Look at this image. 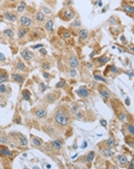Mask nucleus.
I'll return each mask as SVG.
<instances>
[{
    "label": "nucleus",
    "mask_w": 134,
    "mask_h": 169,
    "mask_svg": "<svg viewBox=\"0 0 134 169\" xmlns=\"http://www.w3.org/2000/svg\"><path fill=\"white\" fill-rule=\"evenodd\" d=\"M54 121H55V124H57L59 126L62 127L69 125V122H70L69 112L64 108H59L57 111L55 112V114H54Z\"/></svg>",
    "instance_id": "obj_1"
},
{
    "label": "nucleus",
    "mask_w": 134,
    "mask_h": 169,
    "mask_svg": "<svg viewBox=\"0 0 134 169\" xmlns=\"http://www.w3.org/2000/svg\"><path fill=\"white\" fill-rule=\"evenodd\" d=\"M59 17L64 21V22H69V21H71L73 20L75 17H76V12H75V9L72 8L71 6H69V7H64V8L59 13Z\"/></svg>",
    "instance_id": "obj_2"
},
{
    "label": "nucleus",
    "mask_w": 134,
    "mask_h": 169,
    "mask_svg": "<svg viewBox=\"0 0 134 169\" xmlns=\"http://www.w3.org/2000/svg\"><path fill=\"white\" fill-rule=\"evenodd\" d=\"M20 24H21V26L29 27V26H31V24H32V20L28 15H22V16L20 17Z\"/></svg>",
    "instance_id": "obj_3"
},
{
    "label": "nucleus",
    "mask_w": 134,
    "mask_h": 169,
    "mask_svg": "<svg viewBox=\"0 0 134 169\" xmlns=\"http://www.w3.org/2000/svg\"><path fill=\"white\" fill-rule=\"evenodd\" d=\"M99 92L101 94V96L104 97V98H109V97L111 96L110 90L108 89L106 86H103V84H100V86H99Z\"/></svg>",
    "instance_id": "obj_4"
},
{
    "label": "nucleus",
    "mask_w": 134,
    "mask_h": 169,
    "mask_svg": "<svg viewBox=\"0 0 134 169\" xmlns=\"http://www.w3.org/2000/svg\"><path fill=\"white\" fill-rule=\"evenodd\" d=\"M76 93H77V95H78L79 97H81V98H86V97H88L89 96V92L86 87H80V88H78Z\"/></svg>",
    "instance_id": "obj_5"
},
{
    "label": "nucleus",
    "mask_w": 134,
    "mask_h": 169,
    "mask_svg": "<svg viewBox=\"0 0 134 169\" xmlns=\"http://www.w3.org/2000/svg\"><path fill=\"white\" fill-rule=\"evenodd\" d=\"M68 62H69V65H70V68L77 69L78 66H79V65H80V63H79L78 58H77L76 56H73V55H71V56L69 57Z\"/></svg>",
    "instance_id": "obj_6"
},
{
    "label": "nucleus",
    "mask_w": 134,
    "mask_h": 169,
    "mask_svg": "<svg viewBox=\"0 0 134 169\" xmlns=\"http://www.w3.org/2000/svg\"><path fill=\"white\" fill-rule=\"evenodd\" d=\"M12 79H13V81L17 82V84L21 86V84L24 82L25 77L23 76V74H20V73H13V74H12Z\"/></svg>",
    "instance_id": "obj_7"
},
{
    "label": "nucleus",
    "mask_w": 134,
    "mask_h": 169,
    "mask_svg": "<svg viewBox=\"0 0 134 169\" xmlns=\"http://www.w3.org/2000/svg\"><path fill=\"white\" fill-rule=\"evenodd\" d=\"M4 17H5L7 21H9V22H16V20H17L16 14L13 13V12H5V13H4Z\"/></svg>",
    "instance_id": "obj_8"
},
{
    "label": "nucleus",
    "mask_w": 134,
    "mask_h": 169,
    "mask_svg": "<svg viewBox=\"0 0 134 169\" xmlns=\"http://www.w3.org/2000/svg\"><path fill=\"white\" fill-rule=\"evenodd\" d=\"M33 113H35V116H36L37 118H39V119H45L47 117V110H46V109H43V108L37 109Z\"/></svg>",
    "instance_id": "obj_9"
},
{
    "label": "nucleus",
    "mask_w": 134,
    "mask_h": 169,
    "mask_svg": "<svg viewBox=\"0 0 134 169\" xmlns=\"http://www.w3.org/2000/svg\"><path fill=\"white\" fill-rule=\"evenodd\" d=\"M117 160H118V163L120 167H127V163H128V159L126 155H123V154H119L117 157Z\"/></svg>",
    "instance_id": "obj_10"
},
{
    "label": "nucleus",
    "mask_w": 134,
    "mask_h": 169,
    "mask_svg": "<svg viewBox=\"0 0 134 169\" xmlns=\"http://www.w3.org/2000/svg\"><path fill=\"white\" fill-rule=\"evenodd\" d=\"M78 37H79V40H80V41H83V42L86 41L89 37V32L87 31V30H85V29L79 30V32H78Z\"/></svg>",
    "instance_id": "obj_11"
},
{
    "label": "nucleus",
    "mask_w": 134,
    "mask_h": 169,
    "mask_svg": "<svg viewBox=\"0 0 134 169\" xmlns=\"http://www.w3.org/2000/svg\"><path fill=\"white\" fill-rule=\"evenodd\" d=\"M54 18H49L47 22H46V24H45V30L47 31V32H49V33H52L54 31Z\"/></svg>",
    "instance_id": "obj_12"
},
{
    "label": "nucleus",
    "mask_w": 134,
    "mask_h": 169,
    "mask_svg": "<svg viewBox=\"0 0 134 169\" xmlns=\"http://www.w3.org/2000/svg\"><path fill=\"white\" fill-rule=\"evenodd\" d=\"M21 55H22V58L24 59L25 62H29V61L32 59V54H31V51L29 49H23L21 51Z\"/></svg>",
    "instance_id": "obj_13"
},
{
    "label": "nucleus",
    "mask_w": 134,
    "mask_h": 169,
    "mask_svg": "<svg viewBox=\"0 0 134 169\" xmlns=\"http://www.w3.org/2000/svg\"><path fill=\"white\" fill-rule=\"evenodd\" d=\"M8 81V73L6 70L4 69H0V84H4V82H7Z\"/></svg>",
    "instance_id": "obj_14"
},
{
    "label": "nucleus",
    "mask_w": 134,
    "mask_h": 169,
    "mask_svg": "<svg viewBox=\"0 0 134 169\" xmlns=\"http://www.w3.org/2000/svg\"><path fill=\"white\" fill-rule=\"evenodd\" d=\"M45 20H46V15H45L43 12H37L36 15H35V21L37 23H44Z\"/></svg>",
    "instance_id": "obj_15"
},
{
    "label": "nucleus",
    "mask_w": 134,
    "mask_h": 169,
    "mask_svg": "<svg viewBox=\"0 0 134 169\" xmlns=\"http://www.w3.org/2000/svg\"><path fill=\"white\" fill-rule=\"evenodd\" d=\"M2 34H4L6 38H8V39H14V37H15V31H14V29L8 27V29L4 30Z\"/></svg>",
    "instance_id": "obj_16"
},
{
    "label": "nucleus",
    "mask_w": 134,
    "mask_h": 169,
    "mask_svg": "<svg viewBox=\"0 0 134 169\" xmlns=\"http://www.w3.org/2000/svg\"><path fill=\"white\" fill-rule=\"evenodd\" d=\"M29 32V30H28V27H24V26H21V27H18L17 30V38L18 39H22V38H24L25 35L28 34Z\"/></svg>",
    "instance_id": "obj_17"
},
{
    "label": "nucleus",
    "mask_w": 134,
    "mask_h": 169,
    "mask_svg": "<svg viewBox=\"0 0 134 169\" xmlns=\"http://www.w3.org/2000/svg\"><path fill=\"white\" fill-rule=\"evenodd\" d=\"M9 155H12V153L8 150V147L5 146V144H2L0 146V157H9Z\"/></svg>",
    "instance_id": "obj_18"
},
{
    "label": "nucleus",
    "mask_w": 134,
    "mask_h": 169,
    "mask_svg": "<svg viewBox=\"0 0 134 169\" xmlns=\"http://www.w3.org/2000/svg\"><path fill=\"white\" fill-rule=\"evenodd\" d=\"M31 142L33 144V146H36V147H40L43 145V143H44L43 139L37 137V136H31Z\"/></svg>",
    "instance_id": "obj_19"
},
{
    "label": "nucleus",
    "mask_w": 134,
    "mask_h": 169,
    "mask_svg": "<svg viewBox=\"0 0 134 169\" xmlns=\"http://www.w3.org/2000/svg\"><path fill=\"white\" fill-rule=\"evenodd\" d=\"M80 26H81L80 18H79V17H75V18H73V22H72L71 25H70V27L73 29V30H76V29H80Z\"/></svg>",
    "instance_id": "obj_20"
},
{
    "label": "nucleus",
    "mask_w": 134,
    "mask_h": 169,
    "mask_svg": "<svg viewBox=\"0 0 134 169\" xmlns=\"http://www.w3.org/2000/svg\"><path fill=\"white\" fill-rule=\"evenodd\" d=\"M123 10L125 12L127 15H130V16L133 17V14H134V8L132 5H124L123 6Z\"/></svg>",
    "instance_id": "obj_21"
},
{
    "label": "nucleus",
    "mask_w": 134,
    "mask_h": 169,
    "mask_svg": "<svg viewBox=\"0 0 134 169\" xmlns=\"http://www.w3.org/2000/svg\"><path fill=\"white\" fill-rule=\"evenodd\" d=\"M52 146H53V149H55V150H61L63 147V141H61V139H54L53 142H52Z\"/></svg>",
    "instance_id": "obj_22"
},
{
    "label": "nucleus",
    "mask_w": 134,
    "mask_h": 169,
    "mask_svg": "<svg viewBox=\"0 0 134 169\" xmlns=\"http://www.w3.org/2000/svg\"><path fill=\"white\" fill-rule=\"evenodd\" d=\"M60 35L62 37L63 39H69V38H71V32L69 31V30H65V29H61L60 30Z\"/></svg>",
    "instance_id": "obj_23"
},
{
    "label": "nucleus",
    "mask_w": 134,
    "mask_h": 169,
    "mask_svg": "<svg viewBox=\"0 0 134 169\" xmlns=\"http://www.w3.org/2000/svg\"><path fill=\"white\" fill-rule=\"evenodd\" d=\"M57 97H59V94H55V93L48 94V95L46 96V101L48 102V103H54V102L56 101Z\"/></svg>",
    "instance_id": "obj_24"
},
{
    "label": "nucleus",
    "mask_w": 134,
    "mask_h": 169,
    "mask_svg": "<svg viewBox=\"0 0 134 169\" xmlns=\"http://www.w3.org/2000/svg\"><path fill=\"white\" fill-rule=\"evenodd\" d=\"M16 70H18V71H28V68H27V65L23 63V62H21V61H17L16 62Z\"/></svg>",
    "instance_id": "obj_25"
},
{
    "label": "nucleus",
    "mask_w": 134,
    "mask_h": 169,
    "mask_svg": "<svg viewBox=\"0 0 134 169\" xmlns=\"http://www.w3.org/2000/svg\"><path fill=\"white\" fill-rule=\"evenodd\" d=\"M102 153H103V155H106V157H109V158L115 155V151H114V150H111L110 147L103 149V150H102Z\"/></svg>",
    "instance_id": "obj_26"
},
{
    "label": "nucleus",
    "mask_w": 134,
    "mask_h": 169,
    "mask_svg": "<svg viewBox=\"0 0 134 169\" xmlns=\"http://www.w3.org/2000/svg\"><path fill=\"white\" fill-rule=\"evenodd\" d=\"M108 61H109V57H107L106 55H103V56H101L100 58L96 59V63H98L99 65L101 66V65H104V64H107Z\"/></svg>",
    "instance_id": "obj_27"
},
{
    "label": "nucleus",
    "mask_w": 134,
    "mask_h": 169,
    "mask_svg": "<svg viewBox=\"0 0 134 169\" xmlns=\"http://www.w3.org/2000/svg\"><path fill=\"white\" fill-rule=\"evenodd\" d=\"M18 139H20V145L21 146H27L28 145V139H27V137L24 135H22V134H18Z\"/></svg>",
    "instance_id": "obj_28"
},
{
    "label": "nucleus",
    "mask_w": 134,
    "mask_h": 169,
    "mask_svg": "<svg viewBox=\"0 0 134 169\" xmlns=\"http://www.w3.org/2000/svg\"><path fill=\"white\" fill-rule=\"evenodd\" d=\"M22 97H23V100L24 101H30L31 100V94H30V92L28 90V89H24L23 92H22Z\"/></svg>",
    "instance_id": "obj_29"
},
{
    "label": "nucleus",
    "mask_w": 134,
    "mask_h": 169,
    "mask_svg": "<svg viewBox=\"0 0 134 169\" xmlns=\"http://www.w3.org/2000/svg\"><path fill=\"white\" fill-rule=\"evenodd\" d=\"M25 8H27V4H25V1L22 0L17 7V13H23V12L25 10Z\"/></svg>",
    "instance_id": "obj_30"
},
{
    "label": "nucleus",
    "mask_w": 134,
    "mask_h": 169,
    "mask_svg": "<svg viewBox=\"0 0 134 169\" xmlns=\"http://www.w3.org/2000/svg\"><path fill=\"white\" fill-rule=\"evenodd\" d=\"M80 110V105L79 104H77V103H72L71 104V108H70V111H71V113H76V112H78V111Z\"/></svg>",
    "instance_id": "obj_31"
},
{
    "label": "nucleus",
    "mask_w": 134,
    "mask_h": 169,
    "mask_svg": "<svg viewBox=\"0 0 134 169\" xmlns=\"http://www.w3.org/2000/svg\"><path fill=\"white\" fill-rule=\"evenodd\" d=\"M108 23H109V24H119V23H120V21H119V17L111 16V17H110V20L108 21Z\"/></svg>",
    "instance_id": "obj_32"
},
{
    "label": "nucleus",
    "mask_w": 134,
    "mask_h": 169,
    "mask_svg": "<svg viewBox=\"0 0 134 169\" xmlns=\"http://www.w3.org/2000/svg\"><path fill=\"white\" fill-rule=\"evenodd\" d=\"M94 157H95V153L93 152V151H92V152H89V153H87V154H86V161L91 163V162L93 161V159H94Z\"/></svg>",
    "instance_id": "obj_33"
},
{
    "label": "nucleus",
    "mask_w": 134,
    "mask_h": 169,
    "mask_svg": "<svg viewBox=\"0 0 134 169\" xmlns=\"http://www.w3.org/2000/svg\"><path fill=\"white\" fill-rule=\"evenodd\" d=\"M41 12L44 13L45 15H46V14H48V15H51L53 10H52V9L49 8V7H47V6H44V5H43V6H41Z\"/></svg>",
    "instance_id": "obj_34"
},
{
    "label": "nucleus",
    "mask_w": 134,
    "mask_h": 169,
    "mask_svg": "<svg viewBox=\"0 0 134 169\" xmlns=\"http://www.w3.org/2000/svg\"><path fill=\"white\" fill-rule=\"evenodd\" d=\"M125 142H126V143H127V144H128V146H130V147H133V146H134L133 136H132V135L130 136V139H128V138L126 137V138H125Z\"/></svg>",
    "instance_id": "obj_35"
},
{
    "label": "nucleus",
    "mask_w": 134,
    "mask_h": 169,
    "mask_svg": "<svg viewBox=\"0 0 134 169\" xmlns=\"http://www.w3.org/2000/svg\"><path fill=\"white\" fill-rule=\"evenodd\" d=\"M65 84H65V80H64V79H61V80L56 84V88H64V87H65Z\"/></svg>",
    "instance_id": "obj_36"
},
{
    "label": "nucleus",
    "mask_w": 134,
    "mask_h": 169,
    "mask_svg": "<svg viewBox=\"0 0 134 169\" xmlns=\"http://www.w3.org/2000/svg\"><path fill=\"white\" fill-rule=\"evenodd\" d=\"M69 74H70V77H71V78H75V77H77L78 72H77V70H76V69L71 68V69H70V71H69Z\"/></svg>",
    "instance_id": "obj_37"
},
{
    "label": "nucleus",
    "mask_w": 134,
    "mask_h": 169,
    "mask_svg": "<svg viewBox=\"0 0 134 169\" xmlns=\"http://www.w3.org/2000/svg\"><path fill=\"white\" fill-rule=\"evenodd\" d=\"M127 130H128V133H130L131 135L134 136V126H133V124L127 125Z\"/></svg>",
    "instance_id": "obj_38"
},
{
    "label": "nucleus",
    "mask_w": 134,
    "mask_h": 169,
    "mask_svg": "<svg viewBox=\"0 0 134 169\" xmlns=\"http://www.w3.org/2000/svg\"><path fill=\"white\" fill-rule=\"evenodd\" d=\"M46 89H47V86H46L44 82H39V90H40L41 93H44Z\"/></svg>",
    "instance_id": "obj_39"
},
{
    "label": "nucleus",
    "mask_w": 134,
    "mask_h": 169,
    "mask_svg": "<svg viewBox=\"0 0 134 169\" xmlns=\"http://www.w3.org/2000/svg\"><path fill=\"white\" fill-rule=\"evenodd\" d=\"M0 144H8V138L6 136H0Z\"/></svg>",
    "instance_id": "obj_40"
},
{
    "label": "nucleus",
    "mask_w": 134,
    "mask_h": 169,
    "mask_svg": "<svg viewBox=\"0 0 134 169\" xmlns=\"http://www.w3.org/2000/svg\"><path fill=\"white\" fill-rule=\"evenodd\" d=\"M6 90H7V87H6L4 84H0V95H1V94H5L6 93Z\"/></svg>",
    "instance_id": "obj_41"
},
{
    "label": "nucleus",
    "mask_w": 134,
    "mask_h": 169,
    "mask_svg": "<svg viewBox=\"0 0 134 169\" xmlns=\"http://www.w3.org/2000/svg\"><path fill=\"white\" fill-rule=\"evenodd\" d=\"M75 114H76L77 119H79V120H80V119H83V117H84V114H83V112H80V110L78 111V112H76Z\"/></svg>",
    "instance_id": "obj_42"
},
{
    "label": "nucleus",
    "mask_w": 134,
    "mask_h": 169,
    "mask_svg": "<svg viewBox=\"0 0 134 169\" xmlns=\"http://www.w3.org/2000/svg\"><path fill=\"white\" fill-rule=\"evenodd\" d=\"M94 78H95L96 80H100V81H102V82H106V79H104V78H102V77L98 76V74H94Z\"/></svg>",
    "instance_id": "obj_43"
},
{
    "label": "nucleus",
    "mask_w": 134,
    "mask_h": 169,
    "mask_svg": "<svg viewBox=\"0 0 134 169\" xmlns=\"http://www.w3.org/2000/svg\"><path fill=\"white\" fill-rule=\"evenodd\" d=\"M72 5V0H65L64 1V7H69Z\"/></svg>",
    "instance_id": "obj_44"
},
{
    "label": "nucleus",
    "mask_w": 134,
    "mask_h": 169,
    "mask_svg": "<svg viewBox=\"0 0 134 169\" xmlns=\"http://www.w3.org/2000/svg\"><path fill=\"white\" fill-rule=\"evenodd\" d=\"M114 138H109V141H108V146L109 147H111V146H114Z\"/></svg>",
    "instance_id": "obj_45"
},
{
    "label": "nucleus",
    "mask_w": 134,
    "mask_h": 169,
    "mask_svg": "<svg viewBox=\"0 0 134 169\" xmlns=\"http://www.w3.org/2000/svg\"><path fill=\"white\" fill-rule=\"evenodd\" d=\"M46 1L49 2L51 6H55V4H56V0H46Z\"/></svg>",
    "instance_id": "obj_46"
},
{
    "label": "nucleus",
    "mask_w": 134,
    "mask_h": 169,
    "mask_svg": "<svg viewBox=\"0 0 134 169\" xmlns=\"http://www.w3.org/2000/svg\"><path fill=\"white\" fill-rule=\"evenodd\" d=\"M127 165H128V168L130 169H133V165H134V162H133V160H131V162H130V163H127Z\"/></svg>",
    "instance_id": "obj_47"
},
{
    "label": "nucleus",
    "mask_w": 134,
    "mask_h": 169,
    "mask_svg": "<svg viewBox=\"0 0 134 169\" xmlns=\"http://www.w3.org/2000/svg\"><path fill=\"white\" fill-rule=\"evenodd\" d=\"M5 59H6V56L2 53H0V61H5Z\"/></svg>",
    "instance_id": "obj_48"
},
{
    "label": "nucleus",
    "mask_w": 134,
    "mask_h": 169,
    "mask_svg": "<svg viewBox=\"0 0 134 169\" xmlns=\"http://www.w3.org/2000/svg\"><path fill=\"white\" fill-rule=\"evenodd\" d=\"M44 77L46 78V79H49L52 76H51V74H48V72H44Z\"/></svg>",
    "instance_id": "obj_49"
},
{
    "label": "nucleus",
    "mask_w": 134,
    "mask_h": 169,
    "mask_svg": "<svg viewBox=\"0 0 134 169\" xmlns=\"http://www.w3.org/2000/svg\"><path fill=\"white\" fill-rule=\"evenodd\" d=\"M120 40L123 43H126V39H125V35H120Z\"/></svg>",
    "instance_id": "obj_50"
},
{
    "label": "nucleus",
    "mask_w": 134,
    "mask_h": 169,
    "mask_svg": "<svg viewBox=\"0 0 134 169\" xmlns=\"http://www.w3.org/2000/svg\"><path fill=\"white\" fill-rule=\"evenodd\" d=\"M41 47H43V45H41V43L36 45V46H32V48H35V49H37V48H41Z\"/></svg>",
    "instance_id": "obj_51"
},
{
    "label": "nucleus",
    "mask_w": 134,
    "mask_h": 169,
    "mask_svg": "<svg viewBox=\"0 0 134 169\" xmlns=\"http://www.w3.org/2000/svg\"><path fill=\"white\" fill-rule=\"evenodd\" d=\"M43 68H45V69H49V68H51V65H48V63H45V65H43Z\"/></svg>",
    "instance_id": "obj_52"
},
{
    "label": "nucleus",
    "mask_w": 134,
    "mask_h": 169,
    "mask_svg": "<svg viewBox=\"0 0 134 169\" xmlns=\"http://www.w3.org/2000/svg\"><path fill=\"white\" fill-rule=\"evenodd\" d=\"M101 125H102V126H107V122H106L104 120H102V121H101Z\"/></svg>",
    "instance_id": "obj_53"
},
{
    "label": "nucleus",
    "mask_w": 134,
    "mask_h": 169,
    "mask_svg": "<svg viewBox=\"0 0 134 169\" xmlns=\"http://www.w3.org/2000/svg\"><path fill=\"white\" fill-rule=\"evenodd\" d=\"M86 66H87V68H93V65H92V63H87V64H86Z\"/></svg>",
    "instance_id": "obj_54"
},
{
    "label": "nucleus",
    "mask_w": 134,
    "mask_h": 169,
    "mask_svg": "<svg viewBox=\"0 0 134 169\" xmlns=\"http://www.w3.org/2000/svg\"><path fill=\"white\" fill-rule=\"evenodd\" d=\"M40 53L44 54V55H46V51H45V49H40Z\"/></svg>",
    "instance_id": "obj_55"
},
{
    "label": "nucleus",
    "mask_w": 134,
    "mask_h": 169,
    "mask_svg": "<svg viewBox=\"0 0 134 169\" xmlns=\"http://www.w3.org/2000/svg\"><path fill=\"white\" fill-rule=\"evenodd\" d=\"M9 1H12V2H15V1H17V0H9Z\"/></svg>",
    "instance_id": "obj_56"
}]
</instances>
